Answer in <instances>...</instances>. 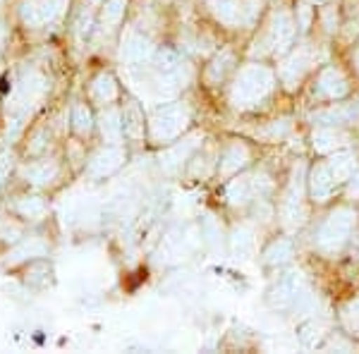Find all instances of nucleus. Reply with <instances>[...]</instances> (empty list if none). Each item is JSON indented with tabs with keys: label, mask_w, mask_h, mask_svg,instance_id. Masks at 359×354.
Segmentation results:
<instances>
[{
	"label": "nucleus",
	"mask_w": 359,
	"mask_h": 354,
	"mask_svg": "<svg viewBox=\"0 0 359 354\" xmlns=\"http://www.w3.org/2000/svg\"><path fill=\"white\" fill-rule=\"evenodd\" d=\"M271 79H269V72L266 69H245L242 79H237V86H235V96L237 98H259L269 89Z\"/></svg>",
	"instance_id": "1"
}]
</instances>
